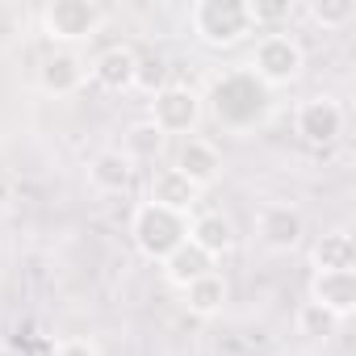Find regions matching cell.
I'll use <instances>...</instances> for the list:
<instances>
[{"label":"cell","mask_w":356,"mask_h":356,"mask_svg":"<svg viewBox=\"0 0 356 356\" xmlns=\"http://www.w3.org/2000/svg\"><path fill=\"white\" fill-rule=\"evenodd\" d=\"M206 101H210L214 122L227 126V130H248V126H256V122L268 113V88H264L248 67L218 76Z\"/></svg>","instance_id":"obj_1"},{"label":"cell","mask_w":356,"mask_h":356,"mask_svg":"<svg viewBox=\"0 0 356 356\" xmlns=\"http://www.w3.org/2000/svg\"><path fill=\"white\" fill-rule=\"evenodd\" d=\"M189 30L210 51H231L248 34H256L248 17V0H197L189 9Z\"/></svg>","instance_id":"obj_2"},{"label":"cell","mask_w":356,"mask_h":356,"mask_svg":"<svg viewBox=\"0 0 356 356\" xmlns=\"http://www.w3.org/2000/svg\"><path fill=\"white\" fill-rule=\"evenodd\" d=\"M130 239H134V248L147 260L163 264L176 248L189 239V214H176V210H163V206L143 202L134 210V218H130Z\"/></svg>","instance_id":"obj_3"},{"label":"cell","mask_w":356,"mask_h":356,"mask_svg":"<svg viewBox=\"0 0 356 356\" xmlns=\"http://www.w3.org/2000/svg\"><path fill=\"white\" fill-rule=\"evenodd\" d=\"M248 72H252L264 88H285V84H293V80L306 72V51H302V42H298L293 34H285V30L260 34Z\"/></svg>","instance_id":"obj_4"},{"label":"cell","mask_w":356,"mask_h":356,"mask_svg":"<svg viewBox=\"0 0 356 356\" xmlns=\"http://www.w3.org/2000/svg\"><path fill=\"white\" fill-rule=\"evenodd\" d=\"M101 26H105V9L97 0H51L42 9V34L67 51L76 42H88Z\"/></svg>","instance_id":"obj_5"},{"label":"cell","mask_w":356,"mask_h":356,"mask_svg":"<svg viewBox=\"0 0 356 356\" xmlns=\"http://www.w3.org/2000/svg\"><path fill=\"white\" fill-rule=\"evenodd\" d=\"M202 113H206V101H202V92H193L189 84H163L155 97H151V122L159 126V134L168 138V134H193L197 130V122H202Z\"/></svg>","instance_id":"obj_6"},{"label":"cell","mask_w":356,"mask_h":356,"mask_svg":"<svg viewBox=\"0 0 356 356\" xmlns=\"http://www.w3.org/2000/svg\"><path fill=\"white\" fill-rule=\"evenodd\" d=\"M172 168L181 172V176H185V181H189L197 193L214 189V185L222 181V172H227V163H222V151H218L210 138H197V134L181 138V147H176V159H172Z\"/></svg>","instance_id":"obj_7"},{"label":"cell","mask_w":356,"mask_h":356,"mask_svg":"<svg viewBox=\"0 0 356 356\" xmlns=\"http://www.w3.org/2000/svg\"><path fill=\"white\" fill-rule=\"evenodd\" d=\"M293 130L306 147H331L343 134V105L335 97H310L293 109Z\"/></svg>","instance_id":"obj_8"},{"label":"cell","mask_w":356,"mask_h":356,"mask_svg":"<svg viewBox=\"0 0 356 356\" xmlns=\"http://www.w3.org/2000/svg\"><path fill=\"white\" fill-rule=\"evenodd\" d=\"M256 235H260V243L268 252H293L302 243V235H306V218L289 202H268L256 214Z\"/></svg>","instance_id":"obj_9"},{"label":"cell","mask_w":356,"mask_h":356,"mask_svg":"<svg viewBox=\"0 0 356 356\" xmlns=\"http://www.w3.org/2000/svg\"><path fill=\"white\" fill-rule=\"evenodd\" d=\"M84 80H88V63L76 51H67V47H55L38 63V88L47 97H72V92L84 88Z\"/></svg>","instance_id":"obj_10"},{"label":"cell","mask_w":356,"mask_h":356,"mask_svg":"<svg viewBox=\"0 0 356 356\" xmlns=\"http://www.w3.org/2000/svg\"><path fill=\"white\" fill-rule=\"evenodd\" d=\"M134 72H138V51L126 47V42L105 47V51L88 63V76H92L105 92H130V88H134Z\"/></svg>","instance_id":"obj_11"},{"label":"cell","mask_w":356,"mask_h":356,"mask_svg":"<svg viewBox=\"0 0 356 356\" xmlns=\"http://www.w3.org/2000/svg\"><path fill=\"white\" fill-rule=\"evenodd\" d=\"M189 243L202 248L210 260H222L227 252H235L239 231H235V222L222 210H206V214H193L189 218Z\"/></svg>","instance_id":"obj_12"},{"label":"cell","mask_w":356,"mask_h":356,"mask_svg":"<svg viewBox=\"0 0 356 356\" xmlns=\"http://www.w3.org/2000/svg\"><path fill=\"white\" fill-rule=\"evenodd\" d=\"M310 302L343 323L356 310V268H348V273H314L310 277Z\"/></svg>","instance_id":"obj_13"},{"label":"cell","mask_w":356,"mask_h":356,"mask_svg":"<svg viewBox=\"0 0 356 356\" xmlns=\"http://www.w3.org/2000/svg\"><path fill=\"white\" fill-rule=\"evenodd\" d=\"M197 197H202V193H197L176 168L151 172V189H147V202H151V206H163V210H176V214H189V210L197 206Z\"/></svg>","instance_id":"obj_14"},{"label":"cell","mask_w":356,"mask_h":356,"mask_svg":"<svg viewBox=\"0 0 356 356\" xmlns=\"http://www.w3.org/2000/svg\"><path fill=\"white\" fill-rule=\"evenodd\" d=\"M181 293H185V310H189L193 318H214V314H222L227 302H231V285H227V277H222L218 268L206 273V277H197V281L185 285Z\"/></svg>","instance_id":"obj_15"},{"label":"cell","mask_w":356,"mask_h":356,"mask_svg":"<svg viewBox=\"0 0 356 356\" xmlns=\"http://www.w3.org/2000/svg\"><path fill=\"white\" fill-rule=\"evenodd\" d=\"M134 181V163L122 155V147H109V151H97L92 163H88V185L97 193H126Z\"/></svg>","instance_id":"obj_16"},{"label":"cell","mask_w":356,"mask_h":356,"mask_svg":"<svg viewBox=\"0 0 356 356\" xmlns=\"http://www.w3.org/2000/svg\"><path fill=\"white\" fill-rule=\"evenodd\" d=\"M214 264H218V260H210V256H206L202 248H193V243L185 239L181 248H176V252H172V256H168V260L159 264V268H163V281H168V285L185 289V285H193L197 277L214 273Z\"/></svg>","instance_id":"obj_17"},{"label":"cell","mask_w":356,"mask_h":356,"mask_svg":"<svg viewBox=\"0 0 356 356\" xmlns=\"http://www.w3.org/2000/svg\"><path fill=\"white\" fill-rule=\"evenodd\" d=\"M310 260H314V273H348L356 268V239L348 231H327L314 243Z\"/></svg>","instance_id":"obj_18"},{"label":"cell","mask_w":356,"mask_h":356,"mask_svg":"<svg viewBox=\"0 0 356 356\" xmlns=\"http://www.w3.org/2000/svg\"><path fill=\"white\" fill-rule=\"evenodd\" d=\"M163 134H159V126L151 122V118H143V122H134L130 130H126V143H122V155L130 159V163H143V159H155L159 151H163Z\"/></svg>","instance_id":"obj_19"},{"label":"cell","mask_w":356,"mask_h":356,"mask_svg":"<svg viewBox=\"0 0 356 356\" xmlns=\"http://www.w3.org/2000/svg\"><path fill=\"white\" fill-rule=\"evenodd\" d=\"M248 17H252V30H281V22L293 17V5L289 0H248Z\"/></svg>","instance_id":"obj_20"},{"label":"cell","mask_w":356,"mask_h":356,"mask_svg":"<svg viewBox=\"0 0 356 356\" xmlns=\"http://www.w3.org/2000/svg\"><path fill=\"white\" fill-rule=\"evenodd\" d=\"M310 17L323 30H343L348 22H356V0H310Z\"/></svg>","instance_id":"obj_21"},{"label":"cell","mask_w":356,"mask_h":356,"mask_svg":"<svg viewBox=\"0 0 356 356\" xmlns=\"http://www.w3.org/2000/svg\"><path fill=\"white\" fill-rule=\"evenodd\" d=\"M335 327H339L335 314H327V310L314 306V302H302V310H298V331H302L306 339H331Z\"/></svg>","instance_id":"obj_22"},{"label":"cell","mask_w":356,"mask_h":356,"mask_svg":"<svg viewBox=\"0 0 356 356\" xmlns=\"http://www.w3.org/2000/svg\"><path fill=\"white\" fill-rule=\"evenodd\" d=\"M168 84V63L163 55H138V72H134V88H143L147 97H155Z\"/></svg>","instance_id":"obj_23"},{"label":"cell","mask_w":356,"mask_h":356,"mask_svg":"<svg viewBox=\"0 0 356 356\" xmlns=\"http://www.w3.org/2000/svg\"><path fill=\"white\" fill-rule=\"evenodd\" d=\"M55 356H101V352H97L92 339H76L72 335V339H59L55 343Z\"/></svg>","instance_id":"obj_24"}]
</instances>
